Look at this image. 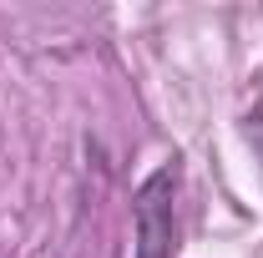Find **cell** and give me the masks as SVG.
<instances>
[{"mask_svg": "<svg viewBox=\"0 0 263 258\" xmlns=\"http://www.w3.org/2000/svg\"><path fill=\"white\" fill-rule=\"evenodd\" d=\"M132 223H137V248L132 258H172L177 253V162L142 177L132 197Z\"/></svg>", "mask_w": 263, "mask_h": 258, "instance_id": "cell-1", "label": "cell"}, {"mask_svg": "<svg viewBox=\"0 0 263 258\" xmlns=\"http://www.w3.org/2000/svg\"><path fill=\"white\" fill-rule=\"evenodd\" d=\"M243 132H248V142H253V152H258V167H263V112H258V117H248Z\"/></svg>", "mask_w": 263, "mask_h": 258, "instance_id": "cell-2", "label": "cell"}]
</instances>
